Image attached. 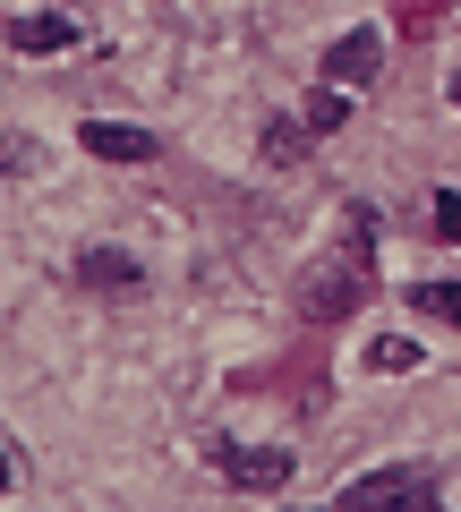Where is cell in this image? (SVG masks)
Returning <instances> with one entry per match:
<instances>
[{
  "label": "cell",
  "instance_id": "cell-12",
  "mask_svg": "<svg viewBox=\"0 0 461 512\" xmlns=\"http://www.w3.org/2000/svg\"><path fill=\"white\" fill-rule=\"evenodd\" d=\"M436 231H444V239H461V197H436Z\"/></svg>",
  "mask_w": 461,
  "mask_h": 512
},
{
  "label": "cell",
  "instance_id": "cell-11",
  "mask_svg": "<svg viewBox=\"0 0 461 512\" xmlns=\"http://www.w3.org/2000/svg\"><path fill=\"white\" fill-rule=\"evenodd\" d=\"M410 308H427V316H444V325H461V282H419V291H410Z\"/></svg>",
  "mask_w": 461,
  "mask_h": 512
},
{
  "label": "cell",
  "instance_id": "cell-10",
  "mask_svg": "<svg viewBox=\"0 0 461 512\" xmlns=\"http://www.w3.org/2000/svg\"><path fill=\"white\" fill-rule=\"evenodd\" d=\"M299 120H308V128H316V137H333V128L351 120V103H342V94H333V86H325V94H308V103H299Z\"/></svg>",
  "mask_w": 461,
  "mask_h": 512
},
{
  "label": "cell",
  "instance_id": "cell-2",
  "mask_svg": "<svg viewBox=\"0 0 461 512\" xmlns=\"http://www.w3.org/2000/svg\"><path fill=\"white\" fill-rule=\"evenodd\" d=\"M333 512H436V470H368L333 495Z\"/></svg>",
  "mask_w": 461,
  "mask_h": 512
},
{
  "label": "cell",
  "instance_id": "cell-4",
  "mask_svg": "<svg viewBox=\"0 0 461 512\" xmlns=\"http://www.w3.org/2000/svg\"><path fill=\"white\" fill-rule=\"evenodd\" d=\"M77 146L103 154V163H154V137H146V128H111V120H86V128H77Z\"/></svg>",
  "mask_w": 461,
  "mask_h": 512
},
{
  "label": "cell",
  "instance_id": "cell-8",
  "mask_svg": "<svg viewBox=\"0 0 461 512\" xmlns=\"http://www.w3.org/2000/svg\"><path fill=\"white\" fill-rule=\"evenodd\" d=\"M77 274H86L94 291H137V265H129V256H86Z\"/></svg>",
  "mask_w": 461,
  "mask_h": 512
},
{
  "label": "cell",
  "instance_id": "cell-7",
  "mask_svg": "<svg viewBox=\"0 0 461 512\" xmlns=\"http://www.w3.org/2000/svg\"><path fill=\"white\" fill-rule=\"evenodd\" d=\"M368 367H376V376H410V367H419V342H410V333H376Z\"/></svg>",
  "mask_w": 461,
  "mask_h": 512
},
{
  "label": "cell",
  "instance_id": "cell-1",
  "mask_svg": "<svg viewBox=\"0 0 461 512\" xmlns=\"http://www.w3.org/2000/svg\"><path fill=\"white\" fill-rule=\"evenodd\" d=\"M368 231H376V214H368V205H351L333 274L308 282V316H342V308H359V299H368Z\"/></svg>",
  "mask_w": 461,
  "mask_h": 512
},
{
  "label": "cell",
  "instance_id": "cell-6",
  "mask_svg": "<svg viewBox=\"0 0 461 512\" xmlns=\"http://www.w3.org/2000/svg\"><path fill=\"white\" fill-rule=\"evenodd\" d=\"M9 43H18L26 60H52V52H69V43H77V26L69 18H18V26H9Z\"/></svg>",
  "mask_w": 461,
  "mask_h": 512
},
{
  "label": "cell",
  "instance_id": "cell-5",
  "mask_svg": "<svg viewBox=\"0 0 461 512\" xmlns=\"http://www.w3.org/2000/svg\"><path fill=\"white\" fill-rule=\"evenodd\" d=\"M376 60H385V35H376V26H351V35L333 43V77H376Z\"/></svg>",
  "mask_w": 461,
  "mask_h": 512
},
{
  "label": "cell",
  "instance_id": "cell-9",
  "mask_svg": "<svg viewBox=\"0 0 461 512\" xmlns=\"http://www.w3.org/2000/svg\"><path fill=\"white\" fill-rule=\"evenodd\" d=\"M308 137H316L308 120H274V128H265V163H299V146H308Z\"/></svg>",
  "mask_w": 461,
  "mask_h": 512
},
{
  "label": "cell",
  "instance_id": "cell-3",
  "mask_svg": "<svg viewBox=\"0 0 461 512\" xmlns=\"http://www.w3.org/2000/svg\"><path fill=\"white\" fill-rule=\"evenodd\" d=\"M214 453H222V478L248 487V495H282V487H291V470H299L282 444H214Z\"/></svg>",
  "mask_w": 461,
  "mask_h": 512
}]
</instances>
